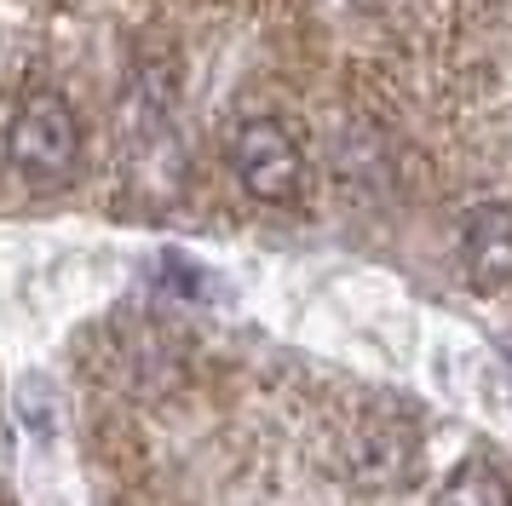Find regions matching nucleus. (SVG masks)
<instances>
[{"label": "nucleus", "mask_w": 512, "mask_h": 506, "mask_svg": "<svg viewBox=\"0 0 512 506\" xmlns=\"http://www.w3.org/2000/svg\"><path fill=\"white\" fill-rule=\"evenodd\" d=\"M438 506H512V483L489 460H466L455 478L438 489Z\"/></svg>", "instance_id": "nucleus-4"}, {"label": "nucleus", "mask_w": 512, "mask_h": 506, "mask_svg": "<svg viewBox=\"0 0 512 506\" xmlns=\"http://www.w3.org/2000/svg\"><path fill=\"white\" fill-rule=\"evenodd\" d=\"M231 167L242 190L254 196V202H294L305 184V156L294 133L271 121V115H254V121H242L231 138Z\"/></svg>", "instance_id": "nucleus-2"}, {"label": "nucleus", "mask_w": 512, "mask_h": 506, "mask_svg": "<svg viewBox=\"0 0 512 506\" xmlns=\"http://www.w3.org/2000/svg\"><path fill=\"white\" fill-rule=\"evenodd\" d=\"M6 161L29 184H64L81 161V115L70 98L52 87H35L18 98V110L6 121Z\"/></svg>", "instance_id": "nucleus-1"}, {"label": "nucleus", "mask_w": 512, "mask_h": 506, "mask_svg": "<svg viewBox=\"0 0 512 506\" xmlns=\"http://www.w3.org/2000/svg\"><path fill=\"white\" fill-rule=\"evenodd\" d=\"M461 265H466V282H472L478 294H501V288H512V207H501V202L466 207V219H461Z\"/></svg>", "instance_id": "nucleus-3"}]
</instances>
